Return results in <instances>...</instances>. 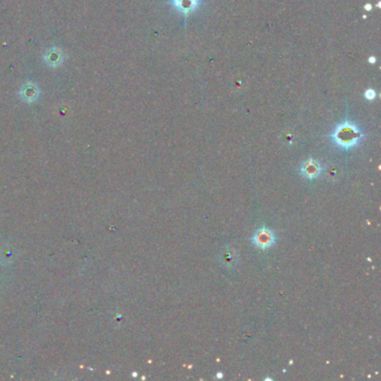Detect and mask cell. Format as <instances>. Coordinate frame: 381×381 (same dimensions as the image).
<instances>
[{"label": "cell", "instance_id": "1", "mask_svg": "<svg viewBox=\"0 0 381 381\" xmlns=\"http://www.w3.org/2000/svg\"><path fill=\"white\" fill-rule=\"evenodd\" d=\"M331 138L339 148L346 150L359 144L363 138V132L352 121H343L334 129L331 133Z\"/></svg>", "mask_w": 381, "mask_h": 381}, {"label": "cell", "instance_id": "2", "mask_svg": "<svg viewBox=\"0 0 381 381\" xmlns=\"http://www.w3.org/2000/svg\"><path fill=\"white\" fill-rule=\"evenodd\" d=\"M202 0H170L173 8L177 9L184 16H189L193 11L199 8Z\"/></svg>", "mask_w": 381, "mask_h": 381}, {"label": "cell", "instance_id": "3", "mask_svg": "<svg viewBox=\"0 0 381 381\" xmlns=\"http://www.w3.org/2000/svg\"><path fill=\"white\" fill-rule=\"evenodd\" d=\"M254 244L257 245L260 248H267L273 245L274 243V236H273V232L270 229H259L256 231V234L253 238Z\"/></svg>", "mask_w": 381, "mask_h": 381}, {"label": "cell", "instance_id": "4", "mask_svg": "<svg viewBox=\"0 0 381 381\" xmlns=\"http://www.w3.org/2000/svg\"><path fill=\"white\" fill-rule=\"evenodd\" d=\"M321 167L316 161L314 160H308L303 163L302 168H301V172L304 174V177L312 179L317 177V174H320Z\"/></svg>", "mask_w": 381, "mask_h": 381}, {"label": "cell", "instance_id": "5", "mask_svg": "<svg viewBox=\"0 0 381 381\" xmlns=\"http://www.w3.org/2000/svg\"><path fill=\"white\" fill-rule=\"evenodd\" d=\"M363 96H365L366 100H368V101H373L374 99H376L377 92L372 89H368L365 92V94H363Z\"/></svg>", "mask_w": 381, "mask_h": 381}, {"label": "cell", "instance_id": "6", "mask_svg": "<svg viewBox=\"0 0 381 381\" xmlns=\"http://www.w3.org/2000/svg\"><path fill=\"white\" fill-rule=\"evenodd\" d=\"M368 62H369V63H370V64H374V63H376V62H377V58L374 57V56H370V57H369V60H368Z\"/></svg>", "mask_w": 381, "mask_h": 381}, {"label": "cell", "instance_id": "7", "mask_svg": "<svg viewBox=\"0 0 381 381\" xmlns=\"http://www.w3.org/2000/svg\"><path fill=\"white\" fill-rule=\"evenodd\" d=\"M365 8L367 9V11H370V10H371V4H367V5L365 6Z\"/></svg>", "mask_w": 381, "mask_h": 381}]
</instances>
